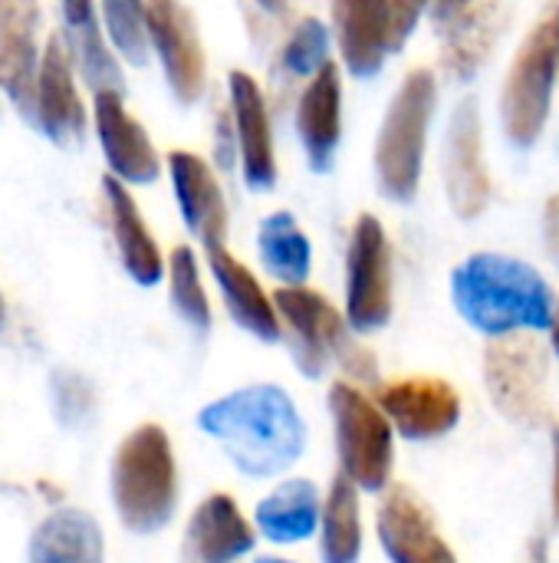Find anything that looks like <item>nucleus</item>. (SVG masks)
Returning a JSON list of instances; mask_svg holds the SVG:
<instances>
[{
    "instance_id": "obj_1",
    "label": "nucleus",
    "mask_w": 559,
    "mask_h": 563,
    "mask_svg": "<svg viewBox=\"0 0 559 563\" xmlns=\"http://www.w3.org/2000/svg\"><path fill=\"white\" fill-rule=\"evenodd\" d=\"M198 426L221 442L234 468L250 478L287 472L306 449V426L297 402L270 383L244 386L204 406Z\"/></svg>"
},
{
    "instance_id": "obj_2",
    "label": "nucleus",
    "mask_w": 559,
    "mask_h": 563,
    "mask_svg": "<svg viewBox=\"0 0 559 563\" xmlns=\"http://www.w3.org/2000/svg\"><path fill=\"white\" fill-rule=\"evenodd\" d=\"M451 297L458 313L488 336L554 327V290L524 261L507 254H471L451 274Z\"/></svg>"
},
{
    "instance_id": "obj_3",
    "label": "nucleus",
    "mask_w": 559,
    "mask_h": 563,
    "mask_svg": "<svg viewBox=\"0 0 559 563\" xmlns=\"http://www.w3.org/2000/svg\"><path fill=\"white\" fill-rule=\"evenodd\" d=\"M112 501L122 525L135 534H155L171 521L178 505V468L161 426H138L115 449Z\"/></svg>"
},
{
    "instance_id": "obj_4",
    "label": "nucleus",
    "mask_w": 559,
    "mask_h": 563,
    "mask_svg": "<svg viewBox=\"0 0 559 563\" xmlns=\"http://www.w3.org/2000/svg\"><path fill=\"white\" fill-rule=\"evenodd\" d=\"M280 323L290 336V356L306 376H320L329 363L343 366L353 383H376V356L356 340L343 317L323 294L306 290L303 284H283L277 290Z\"/></svg>"
},
{
    "instance_id": "obj_5",
    "label": "nucleus",
    "mask_w": 559,
    "mask_h": 563,
    "mask_svg": "<svg viewBox=\"0 0 559 563\" xmlns=\"http://www.w3.org/2000/svg\"><path fill=\"white\" fill-rule=\"evenodd\" d=\"M438 102V82L432 69H412L395 92L379 142H376V175L379 188L392 201H412L422 178L425 139L432 125V112Z\"/></svg>"
},
{
    "instance_id": "obj_6",
    "label": "nucleus",
    "mask_w": 559,
    "mask_h": 563,
    "mask_svg": "<svg viewBox=\"0 0 559 563\" xmlns=\"http://www.w3.org/2000/svg\"><path fill=\"white\" fill-rule=\"evenodd\" d=\"M559 73V0L547 7V13L537 20L530 36L521 43L511 73L501 89V119L504 132L514 145L527 148L540 139L554 86Z\"/></svg>"
},
{
    "instance_id": "obj_7",
    "label": "nucleus",
    "mask_w": 559,
    "mask_h": 563,
    "mask_svg": "<svg viewBox=\"0 0 559 563\" xmlns=\"http://www.w3.org/2000/svg\"><path fill=\"white\" fill-rule=\"evenodd\" d=\"M329 412L336 426V452L343 472L362 492H382L392 475V435L395 426L356 383H336L329 389Z\"/></svg>"
},
{
    "instance_id": "obj_8",
    "label": "nucleus",
    "mask_w": 559,
    "mask_h": 563,
    "mask_svg": "<svg viewBox=\"0 0 559 563\" xmlns=\"http://www.w3.org/2000/svg\"><path fill=\"white\" fill-rule=\"evenodd\" d=\"M484 379L494 406L521 422L540 426L550 412L547 393V353L530 330L501 333L484 350Z\"/></svg>"
},
{
    "instance_id": "obj_9",
    "label": "nucleus",
    "mask_w": 559,
    "mask_h": 563,
    "mask_svg": "<svg viewBox=\"0 0 559 563\" xmlns=\"http://www.w3.org/2000/svg\"><path fill=\"white\" fill-rule=\"evenodd\" d=\"M346 317L356 330H382L392 317V247L376 214H362L349 238Z\"/></svg>"
},
{
    "instance_id": "obj_10",
    "label": "nucleus",
    "mask_w": 559,
    "mask_h": 563,
    "mask_svg": "<svg viewBox=\"0 0 559 563\" xmlns=\"http://www.w3.org/2000/svg\"><path fill=\"white\" fill-rule=\"evenodd\" d=\"M145 13H148L152 46L161 59L171 92L185 106L198 102L208 82V66H204V46L194 16L181 0H145Z\"/></svg>"
},
{
    "instance_id": "obj_11",
    "label": "nucleus",
    "mask_w": 559,
    "mask_h": 563,
    "mask_svg": "<svg viewBox=\"0 0 559 563\" xmlns=\"http://www.w3.org/2000/svg\"><path fill=\"white\" fill-rule=\"evenodd\" d=\"M376 402L402 439L428 442L451 432L461 419V396L438 376H405L376 389Z\"/></svg>"
},
{
    "instance_id": "obj_12",
    "label": "nucleus",
    "mask_w": 559,
    "mask_h": 563,
    "mask_svg": "<svg viewBox=\"0 0 559 563\" xmlns=\"http://www.w3.org/2000/svg\"><path fill=\"white\" fill-rule=\"evenodd\" d=\"M445 191L458 218H478L491 205V175L484 162L481 109L474 99H461L448 122L445 145Z\"/></svg>"
},
{
    "instance_id": "obj_13",
    "label": "nucleus",
    "mask_w": 559,
    "mask_h": 563,
    "mask_svg": "<svg viewBox=\"0 0 559 563\" xmlns=\"http://www.w3.org/2000/svg\"><path fill=\"white\" fill-rule=\"evenodd\" d=\"M40 59V3L0 0V89L30 122L36 119Z\"/></svg>"
},
{
    "instance_id": "obj_14",
    "label": "nucleus",
    "mask_w": 559,
    "mask_h": 563,
    "mask_svg": "<svg viewBox=\"0 0 559 563\" xmlns=\"http://www.w3.org/2000/svg\"><path fill=\"white\" fill-rule=\"evenodd\" d=\"M36 129L59 148H79L86 139V109L72 82V53L63 36H49L36 76Z\"/></svg>"
},
{
    "instance_id": "obj_15",
    "label": "nucleus",
    "mask_w": 559,
    "mask_h": 563,
    "mask_svg": "<svg viewBox=\"0 0 559 563\" xmlns=\"http://www.w3.org/2000/svg\"><path fill=\"white\" fill-rule=\"evenodd\" d=\"M379 541L395 563H451L455 551L441 541L428 505L409 488L395 485L379 508Z\"/></svg>"
},
{
    "instance_id": "obj_16",
    "label": "nucleus",
    "mask_w": 559,
    "mask_h": 563,
    "mask_svg": "<svg viewBox=\"0 0 559 563\" xmlns=\"http://www.w3.org/2000/svg\"><path fill=\"white\" fill-rule=\"evenodd\" d=\"M96 132L112 175L132 185H148L158 178V152L148 132L125 112L119 89L96 92Z\"/></svg>"
},
{
    "instance_id": "obj_17",
    "label": "nucleus",
    "mask_w": 559,
    "mask_h": 563,
    "mask_svg": "<svg viewBox=\"0 0 559 563\" xmlns=\"http://www.w3.org/2000/svg\"><path fill=\"white\" fill-rule=\"evenodd\" d=\"M231 89V119L237 132V152L244 165V178L250 188L267 191L277 181V155H273V132L264 92L254 76L234 69L227 79Z\"/></svg>"
},
{
    "instance_id": "obj_18",
    "label": "nucleus",
    "mask_w": 559,
    "mask_h": 563,
    "mask_svg": "<svg viewBox=\"0 0 559 563\" xmlns=\"http://www.w3.org/2000/svg\"><path fill=\"white\" fill-rule=\"evenodd\" d=\"M208 247V264L211 274L221 287V297L227 303V313L234 317L237 327H244L247 333H254L257 340H280L283 336V323H280V310L277 300L267 297V290L260 287V280L224 247V241L204 244Z\"/></svg>"
},
{
    "instance_id": "obj_19",
    "label": "nucleus",
    "mask_w": 559,
    "mask_h": 563,
    "mask_svg": "<svg viewBox=\"0 0 559 563\" xmlns=\"http://www.w3.org/2000/svg\"><path fill=\"white\" fill-rule=\"evenodd\" d=\"M257 544L254 528L227 495H211L198 505L185 531V558L201 563H227L250 554Z\"/></svg>"
},
{
    "instance_id": "obj_20",
    "label": "nucleus",
    "mask_w": 559,
    "mask_h": 563,
    "mask_svg": "<svg viewBox=\"0 0 559 563\" xmlns=\"http://www.w3.org/2000/svg\"><path fill=\"white\" fill-rule=\"evenodd\" d=\"M339 115H343V82H339V69L326 63L303 89L297 109V132L316 172H329L336 158L339 135H343Z\"/></svg>"
},
{
    "instance_id": "obj_21",
    "label": "nucleus",
    "mask_w": 559,
    "mask_h": 563,
    "mask_svg": "<svg viewBox=\"0 0 559 563\" xmlns=\"http://www.w3.org/2000/svg\"><path fill=\"white\" fill-rule=\"evenodd\" d=\"M168 172H171V185H175L181 218L191 228V234H198L204 244L224 241L227 205H224V195H221V185H217L211 165L191 152H171Z\"/></svg>"
},
{
    "instance_id": "obj_22",
    "label": "nucleus",
    "mask_w": 559,
    "mask_h": 563,
    "mask_svg": "<svg viewBox=\"0 0 559 563\" xmlns=\"http://www.w3.org/2000/svg\"><path fill=\"white\" fill-rule=\"evenodd\" d=\"M507 26V3L504 0H471L451 23H445L441 59L445 69L458 79L474 76L491 49L497 46Z\"/></svg>"
},
{
    "instance_id": "obj_23",
    "label": "nucleus",
    "mask_w": 559,
    "mask_h": 563,
    "mask_svg": "<svg viewBox=\"0 0 559 563\" xmlns=\"http://www.w3.org/2000/svg\"><path fill=\"white\" fill-rule=\"evenodd\" d=\"M333 23L346 69L372 76L389 53V0H333Z\"/></svg>"
},
{
    "instance_id": "obj_24",
    "label": "nucleus",
    "mask_w": 559,
    "mask_h": 563,
    "mask_svg": "<svg viewBox=\"0 0 559 563\" xmlns=\"http://www.w3.org/2000/svg\"><path fill=\"white\" fill-rule=\"evenodd\" d=\"M102 195H105V211H109V228L119 247V257L128 271V277L142 287H152L161 280L165 261L161 251L155 244V238L148 234L132 195L125 191L119 175H105L102 178Z\"/></svg>"
},
{
    "instance_id": "obj_25",
    "label": "nucleus",
    "mask_w": 559,
    "mask_h": 563,
    "mask_svg": "<svg viewBox=\"0 0 559 563\" xmlns=\"http://www.w3.org/2000/svg\"><path fill=\"white\" fill-rule=\"evenodd\" d=\"M323 521V501L313 482L306 478H293L277 485L254 515L257 531L270 541V544H300L306 538H313V531Z\"/></svg>"
},
{
    "instance_id": "obj_26",
    "label": "nucleus",
    "mask_w": 559,
    "mask_h": 563,
    "mask_svg": "<svg viewBox=\"0 0 559 563\" xmlns=\"http://www.w3.org/2000/svg\"><path fill=\"white\" fill-rule=\"evenodd\" d=\"M30 561L99 563L102 561V531L96 518H89L79 508L53 511L30 538Z\"/></svg>"
},
{
    "instance_id": "obj_27",
    "label": "nucleus",
    "mask_w": 559,
    "mask_h": 563,
    "mask_svg": "<svg viewBox=\"0 0 559 563\" xmlns=\"http://www.w3.org/2000/svg\"><path fill=\"white\" fill-rule=\"evenodd\" d=\"M63 20L69 30L72 63L82 69L92 92H99V89H119L122 92L125 82H122V73L115 66V56L109 53V46L99 33L92 0H63Z\"/></svg>"
},
{
    "instance_id": "obj_28",
    "label": "nucleus",
    "mask_w": 559,
    "mask_h": 563,
    "mask_svg": "<svg viewBox=\"0 0 559 563\" xmlns=\"http://www.w3.org/2000/svg\"><path fill=\"white\" fill-rule=\"evenodd\" d=\"M257 251L264 271L280 284H303L310 277V264H313L310 238L303 234L293 214L287 211L267 214L257 228Z\"/></svg>"
},
{
    "instance_id": "obj_29",
    "label": "nucleus",
    "mask_w": 559,
    "mask_h": 563,
    "mask_svg": "<svg viewBox=\"0 0 559 563\" xmlns=\"http://www.w3.org/2000/svg\"><path fill=\"white\" fill-rule=\"evenodd\" d=\"M320 551L326 563H353L362 551V518H359V485L343 472L326 501L320 521Z\"/></svg>"
},
{
    "instance_id": "obj_30",
    "label": "nucleus",
    "mask_w": 559,
    "mask_h": 563,
    "mask_svg": "<svg viewBox=\"0 0 559 563\" xmlns=\"http://www.w3.org/2000/svg\"><path fill=\"white\" fill-rule=\"evenodd\" d=\"M168 287H171V303L181 313V320L194 330L211 327V303L198 274V261L191 247H175L168 257Z\"/></svg>"
},
{
    "instance_id": "obj_31",
    "label": "nucleus",
    "mask_w": 559,
    "mask_h": 563,
    "mask_svg": "<svg viewBox=\"0 0 559 563\" xmlns=\"http://www.w3.org/2000/svg\"><path fill=\"white\" fill-rule=\"evenodd\" d=\"M102 16L112 46L122 53L125 63L145 66L148 63V13L145 0H102Z\"/></svg>"
},
{
    "instance_id": "obj_32",
    "label": "nucleus",
    "mask_w": 559,
    "mask_h": 563,
    "mask_svg": "<svg viewBox=\"0 0 559 563\" xmlns=\"http://www.w3.org/2000/svg\"><path fill=\"white\" fill-rule=\"evenodd\" d=\"M283 69L293 76H316L326 63H329V33L316 16H306L293 26L283 56H280Z\"/></svg>"
},
{
    "instance_id": "obj_33",
    "label": "nucleus",
    "mask_w": 559,
    "mask_h": 563,
    "mask_svg": "<svg viewBox=\"0 0 559 563\" xmlns=\"http://www.w3.org/2000/svg\"><path fill=\"white\" fill-rule=\"evenodd\" d=\"M53 406L66 429H79L89 422V416L96 409V393L79 373L59 369V373H53Z\"/></svg>"
},
{
    "instance_id": "obj_34",
    "label": "nucleus",
    "mask_w": 559,
    "mask_h": 563,
    "mask_svg": "<svg viewBox=\"0 0 559 563\" xmlns=\"http://www.w3.org/2000/svg\"><path fill=\"white\" fill-rule=\"evenodd\" d=\"M428 0H389V49H402L412 30L418 26Z\"/></svg>"
},
{
    "instance_id": "obj_35",
    "label": "nucleus",
    "mask_w": 559,
    "mask_h": 563,
    "mask_svg": "<svg viewBox=\"0 0 559 563\" xmlns=\"http://www.w3.org/2000/svg\"><path fill=\"white\" fill-rule=\"evenodd\" d=\"M544 241H547L550 257L559 261V191L547 201V211H544Z\"/></svg>"
},
{
    "instance_id": "obj_36",
    "label": "nucleus",
    "mask_w": 559,
    "mask_h": 563,
    "mask_svg": "<svg viewBox=\"0 0 559 563\" xmlns=\"http://www.w3.org/2000/svg\"><path fill=\"white\" fill-rule=\"evenodd\" d=\"M471 0H428V13H432V20L438 23V26H445V23H451L465 7H468Z\"/></svg>"
},
{
    "instance_id": "obj_37",
    "label": "nucleus",
    "mask_w": 559,
    "mask_h": 563,
    "mask_svg": "<svg viewBox=\"0 0 559 563\" xmlns=\"http://www.w3.org/2000/svg\"><path fill=\"white\" fill-rule=\"evenodd\" d=\"M554 455H557V465H554V508H557L559 515V432L557 439H554Z\"/></svg>"
},
{
    "instance_id": "obj_38",
    "label": "nucleus",
    "mask_w": 559,
    "mask_h": 563,
    "mask_svg": "<svg viewBox=\"0 0 559 563\" xmlns=\"http://www.w3.org/2000/svg\"><path fill=\"white\" fill-rule=\"evenodd\" d=\"M264 10H270V13H280L283 7H287V0H257Z\"/></svg>"
},
{
    "instance_id": "obj_39",
    "label": "nucleus",
    "mask_w": 559,
    "mask_h": 563,
    "mask_svg": "<svg viewBox=\"0 0 559 563\" xmlns=\"http://www.w3.org/2000/svg\"><path fill=\"white\" fill-rule=\"evenodd\" d=\"M550 333H554V350H557V356H559V303H557V313H554V327H550Z\"/></svg>"
},
{
    "instance_id": "obj_40",
    "label": "nucleus",
    "mask_w": 559,
    "mask_h": 563,
    "mask_svg": "<svg viewBox=\"0 0 559 563\" xmlns=\"http://www.w3.org/2000/svg\"><path fill=\"white\" fill-rule=\"evenodd\" d=\"M3 317H7V310H3V297H0V327H3Z\"/></svg>"
}]
</instances>
